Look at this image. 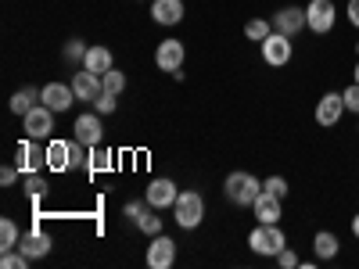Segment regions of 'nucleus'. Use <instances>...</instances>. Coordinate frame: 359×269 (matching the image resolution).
Segmentation results:
<instances>
[{
  "label": "nucleus",
  "instance_id": "nucleus-1",
  "mask_svg": "<svg viewBox=\"0 0 359 269\" xmlns=\"http://www.w3.org/2000/svg\"><path fill=\"white\" fill-rule=\"evenodd\" d=\"M223 194L230 205H241V208H252L255 198L262 194V179L255 172H245V169H233L226 179H223Z\"/></svg>",
  "mask_w": 359,
  "mask_h": 269
},
{
  "label": "nucleus",
  "instance_id": "nucleus-2",
  "mask_svg": "<svg viewBox=\"0 0 359 269\" xmlns=\"http://www.w3.org/2000/svg\"><path fill=\"white\" fill-rule=\"evenodd\" d=\"M248 248L262 258H277L284 248H287V237L280 230V223H259L252 233H248Z\"/></svg>",
  "mask_w": 359,
  "mask_h": 269
},
{
  "label": "nucleus",
  "instance_id": "nucleus-3",
  "mask_svg": "<svg viewBox=\"0 0 359 269\" xmlns=\"http://www.w3.org/2000/svg\"><path fill=\"white\" fill-rule=\"evenodd\" d=\"M172 219L180 230H198L205 223V198L198 191H180V198L172 205Z\"/></svg>",
  "mask_w": 359,
  "mask_h": 269
},
{
  "label": "nucleus",
  "instance_id": "nucleus-4",
  "mask_svg": "<svg viewBox=\"0 0 359 269\" xmlns=\"http://www.w3.org/2000/svg\"><path fill=\"white\" fill-rule=\"evenodd\" d=\"M338 22V0H309L306 8V29L316 36H327Z\"/></svg>",
  "mask_w": 359,
  "mask_h": 269
},
{
  "label": "nucleus",
  "instance_id": "nucleus-5",
  "mask_svg": "<svg viewBox=\"0 0 359 269\" xmlns=\"http://www.w3.org/2000/svg\"><path fill=\"white\" fill-rule=\"evenodd\" d=\"M54 108H47L43 101L33 108V111H25L22 115V130H25V137H33V140H50L54 137Z\"/></svg>",
  "mask_w": 359,
  "mask_h": 269
},
{
  "label": "nucleus",
  "instance_id": "nucleus-6",
  "mask_svg": "<svg viewBox=\"0 0 359 269\" xmlns=\"http://www.w3.org/2000/svg\"><path fill=\"white\" fill-rule=\"evenodd\" d=\"M259 47H262V62H266L269 69H284L291 57H294V43H291V36L277 33V29H273V33H269Z\"/></svg>",
  "mask_w": 359,
  "mask_h": 269
},
{
  "label": "nucleus",
  "instance_id": "nucleus-7",
  "mask_svg": "<svg viewBox=\"0 0 359 269\" xmlns=\"http://www.w3.org/2000/svg\"><path fill=\"white\" fill-rule=\"evenodd\" d=\"M341 115H345V101H341L338 90H327V94L316 101V108H313L316 126H323V130H334V126H341Z\"/></svg>",
  "mask_w": 359,
  "mask_h": 269
},
{
  "label": "nucleus",
  "instance_id": "nucleus-8",
  "mask_svg": "<svg viewBox=\"0 0 359 269\" xmlns=\"http://www.w3.org/2000/svg\"><path fill=\"white\" fill-rule=\"evenodd\" d=\"M144 198H147V205H151V208H158V212H165V208H172V205H176V198H180V187L172 184L169 176H155L151 184H147Z\"/></svg>",
  "mask_w": 359,
  "mask_h": 269
},
{
  "label": "nucleus",
  "instance_id": "nucleus-9",
  "mask_svg": "<svg viewBox=\"0 0 359 269\" xmlns=\"http://www.w3.org/2000/svg\"><path fill=\"white\" fill-rule=\"evenodd\" d=\"M15 165L22 169V176L25 172H43L47 169V147H40V140H33V137L18 140V162Z\"/></svg>",
  "mask_w": 359,
  "mask_h": 269
},
{
  "label": "nucleus",
  "instance_id": "nucleus-10",
  "mask_svg": "<svg viewBox=\"0 0 359 269\" xmlns=\"http://www.w3.org/2000/svg\"><path fill=\"white\" fill-rule=\"evenodd\" d=\"M144 258H147V265H151V269H169L176 262V241H172L169 233H155Z\"/></svg>",
  "mask_w": 359,
  "mask_h": 269
},
{
  "label": "nucleus",
  "instance_id": "nucleus-11",
  "mask_svg": "<svg viewBox=\"0 0 359 269\" xmlns=\"http://www.w3.org/2000/svg\"><path fill=\"white\" fill-rule=\"evenodd\" d=\"M101 118H104V115H97V111L79 115L76 123H72V137H76L79 144H86V147H97V144L104 140V126H101Z\"/></svg>",
  "mask_w": 359,
  "mask_h": 269
},
{
  "label": "nucleus",
  "instance_id": "nucleus-12",
  "mask_svg": "<svg viewBox=\"0 0 359 269\" xmlns=\"http://www.w3.org/2000/svg\"><path fill=\"white\" fill-rule=\"evenodd\" d=\"M184 57H187V47L180 43V40H162L155 47V65L162 72H176V69H184Z\"/></svg>",
  "mask_w": 359,
  "mask_h": 269
},
{
  "label": "nucleus",
  "instance_id": "nucleus-13",
  "mask_svg": "<svg viewBox=\"0 0 359 269\" xmlns=\"http://www.w3.org/2000/svg\"><path fill=\"white\" fill-rule=\"evenodd\" d=\"M273 29L277 33H284V36H298L306 29V8H294V4H287V8H280L277 15H273Z\"/></svg>",
  "mask_w": 359,
  "mask_h": 269
},
{
  "label": "nucleus",
  "instance_id": "nucleus-14",
  "mask_svg": "<svg viewBox=\"0 0 359 269\" xmlns=\"http://www.w3.org/2000/svg\"><path fill=\"white\" fill-rule=\"evenodd\" d=\"M40 101L54 111H69L76 104V94H72V83H47L40 90Z\"/></svg>",
  "mask_w": 359,
  "mask_h": 269
},
{
  "label": "nucleus",
  "instance_id": "nucleus-15",
  "mask_svg": "<svg viewBox=\"0 0 359 269\" xmlns=\"http://www.w3.org/2000/svg\"><path fill=\"white\" fill-rule=\"evenodd\" d=\"M72 94H76L79 101H97V97L104 94L101 76H94L90 69H76V76H72Z\"/></svg>",
  "mask_w": 359,
  "mask_h": 269
},
{
  "label": "nucleus",
  "instance_id": "nucleus-16",
  "mask_svg": "<svg viewBox=\"0 0 359 269\" xmlns=\"http://www.w3.org/2000/svg\"><path fill=\"white\" fill-rule=\"evenodd\" d=\"M252 216H255V223H280V216H284V198H273V194H259L255 198V205H252Z\"/></svg>",
  "mask_w": 359,
  "mask_h": 269
},
{
  "label": "nucleus",
  "instance_id": "nucleus-17",
  "mask_svg": "<svg viewBox=\"0 0 359 269\" xmlns=\"http://www.w3.org/2000/svg\"><path fill=\"white\" fill-rule=\"evenodd\" d=\"M18 248L29 255V258H43V255H50V248H54V241H50V237L43 233V230H25L22 233V241H18Z\"/></svg>",
  "mask_w": 359,
  "mask_h": 269
},
{
  "label": "nucleus",
  "instance_id": "nucleus-18",
  "mask_svg": "<svg viewBox=\"0 0 359 269\" xmlns=\"http://www.w3.org/2000/svg\"><path fill=\"white\" fill-rule=\"evenodd\" d=\"M338 251H341L338 233H331V230H316V233H313V255H316L320 262L338 258Z\"/></svg>",
  "mask_w": 359,
  "mask_h": 269
},
{
  "label": "nucleus",
  "instance_id": "nucleus-19",
  "mask_svg": "<svg viewBox=\"0 0 359 269\" xmlns=\"http://www.w3.org/2000/svg\"><path fill=\"white\" fill-rule=\"evenodd\" d=\"M47 169L50 172H69L72 169V151H69V140H54L47 144Z\"/></svg>",
  "mask_w": 359,
  "mask_h": 269
},
{
  "label": "nucleus",
  "instance_id": "nucleus-20",
  "mask_svg": "<svg viewBox=\"0 0 359 269\" xmlns=\"http://www.w3.org/2000/svg\"><path fill=\"white\" fill-rule=\"evenodd\" d=\"M151 18L158 25H180V22H184V0H155V4H151Z\"/></svg>",
  "mask_w": 359,
  "mask_h": 269
},
{
  "label": "nucleus",
  "instance_id": "nucleus-21",
  "mask_svg": "<svg viewBox=\"0 0 359 269\" xmlns=\"http://www.w3.org/2000/svg\"><path fill=\"white\" fill-rule=\"evenodd\" d=\"M111 65H115V54H111L108 47H101V43H97V47H90L86 57H83V69H90L94 76H104Z\"/></svg>",
  "mask_w": 359,
  "mask_h": 269
},
{
  "label": "nucleus",
  "instance_id": "nucleus-22",
  "mask_svg": "<svg viewBox=\"0 0 359 269\" xmlns=\"http://www.w3.org/2000/svg\"><path fill=\"white\" fill-rule=\"evenodd\" d=\"M36 104H40V90H36V86H22L18 94L11 97V111H15V115H25V111H33Z\"/></svg>",
  "mask_w": 359,
  "mask_h": 269
},
{
  "label": "nucleus",
  "instance_id": "nucleus-23",
  "mask_svg": "<svg viewBox=\"0 0 359 269\" xmlns=\"http://www.w3.org/2000/svg\"><path fill=\"white\" fill-rule=\"evenodd\" d=\"M115 158L111 151H104V147H90V158H86V172L90 176H97V172H111Z\"/></svg>",
  "mask_w": 359,
  "mask_h": 269
},
{
  "label": "nucleus",
  "instance_id": "nucleus-24",
  "mask_svg": "<svg viewBox=\"0 0 359 269\" xmlns=\"http://www.w3.org/2000/svg\"><path fill=\"white\" fill-rule=\"evenodd\" d=\"M18 241H22L18 223H15V219H0V251H15Z\"/></svg>",
  "mask_w": 359,
  "mask_h": 269
},
{
  "label": "nucleus",
  "instance_id": "nucleus-25",
  "mask_svg": "<svg viewBox=\"0 0 359 269\" xmlns=\"http://www.w3.org/2000/svg\"><path fill=\"white\" fill-rule=\"evenodd\" d=\"M269 33H273V22H266V18H248L245 22V40H252V43H262Z\"/></svg>",
  "mask_w": 359,
  "mask_h": 269
},
{
  "label": "nucleus",
  "instance_id": "nucleus-26",
  "mask_svg": "<svg viewBox=\"0 0 359 269\" xmlns=\"http://www.w3.org/2000/svg\"><path fill=\"white\" fill-rule=\"evenodd\" d=\"M101 86H104V94H123V90H126V76L123 72H118V69H108L104 76H101Z\"/></svg>",
  "mask_w": 359,
  "mask_h": 269
},
{
  "label": "nucleus",
  "instance_id": "nucleus-27",
  "mask_svg": "<svg viewBox=\"0 0 359 269\" xmlns=\"http://www.w3.org/2000/svg\"><path fill=\"white\" fill-rule=\"evenodd\" d=\"M86 50H90V47H86V43L76 36V40H65V47H62V57H65L69 65H79L83 57H86Z\"/></svg>",
  "mask_w": 359,
  "mask_h": 269
},
{
  "label": "nucleus",
  "instance_id": "nucleus-28",
  "mask_svg": "<svg viewBox=\"0 0 359 269\" xmlns=\"http://www.w3.org/2000/svg\"><path fill=\"white\" fill-rule=\"evenodd\" d=\"M137 230H140V233H147V237L162 233V216H158V208H155V212H144V216L137 219Z\"/></svg>",
  "mask_w": 359,
  "mask_h": 269
},
{
  "label": "nucleus",
  "instance_id": "nucleus-29",
  "mask_svg": "<svg viewBox=\"0 0 359 269\" xmlns=\"http://www.w3.org/2000/svg\"><path fill=\"white\" fill-rule=\"evenodd\" d=\"M22 179H25V191L33 194V201H40V198L47 194V184H43V176H40V172H25Z\"/></svg>",
  "mask_w": 359,
  "mask_h": 269
},
{
  "label": "nucleus",
  "instance_id": "nucleus-30",
  "mask_svg": "<svg viewBox=\"0 0 359 269\" xmlns=\"http://www.w3.org/2000/svg\"><path fill=\"white\" fill-rule=\"evenodd\" d=\"M262 191L273 194V198H287V179L284 176H266L262 179Z\"/></svg>",
  "mask_w": 359,
  "mask_h": 269
},
{
  "label": "nucleus",
  "instance_id": "nucleus-31",
  "mask_svg": "<svg viewBox=\"0 0 359 269\" xmlns=\"http://www.w3.org/2000/svg\"><path fill=\"white\" fill-rule=\"evenodd\" d=\"M0 265H4V269H25L29 265V255L18 248V251H4V255H0Z\"/></svg>",
  "mask_w": 359,
  "mask_h": 269
},
{
  "label": "nucleus",
  "instance_id": "nucleus-32",
  "mask_svg": "<svg viewBox=\"0 0 359 269\" xmlns=\"http://www.w3.org/2000/svg\"><path fill=\"white\" fill-rule=\"evenodd\" d=\"M341 101H345V111H355L359 115V83H348L341 90Z\"/></svg>",
  "mask_w": 359,
  "mask_h": 269
},
{
  "label": "nucleus",
  "instance_id": "nucleus-33",
  "mask_svg": "<svg viewBox=\"0 0 359 269\" xmlns=\"http://www.w3.org/2000/svg\"><path fill=\"white\" fill-rule=\"evenodd\" d=\"M94 108H97V115H111V111L118 108V97H115V94H101V97L94 101Z\"/></svg>",
  "mask_w": 359,
  "mask_h": 269
},
{
  "label": "nucleus",
  "instance_id": "nucleus-34",
  "mask_svg": "<svg viewBox=\"0 0 359 269\" xmlns=\"http://www.w3.org/2000/svg\"><path fill=\"white\" fill-rule=\"evenodd\" d=\"M147 208H151V205H147V198H144V201H126L123 212H126V219H133V223H137V219L147 212Z\"/></svg>",
  "mask_w": 359,
  "mask_h": 269
},
{
  "label": "nucleus",
  "instance_id": "nucleus-35",
  "mask_svg": "<svg viewBox=\"0 0 359 269\" xmlns=\"http://www.w3.org/2000/svg\"><path fill=\"white\" fill-rule=\"evenodd\" d=\"M18 176H22L18 165H4V169H0V187H15V184H18Z\"/></svg>",
  "mask_w": 359,
  "mask_h": 269
},
{
  "label": "nucleus",
  "instance_id": "nucleus-36",
  "mask_svg": "<svg viewBox=\"0 0 359 269\" xmlns=\"http://www.w3.org/2000/svg\"><path fill=\"white\" fill-rule=\"evenodd\" d=\"M277 262H280V269H298V265H302V262H298V255H294L291 248H284V251L277 255Z\"/></svg>",
  "mask_w": 359,
  "mask_h": 269
},
{
  "label": "nucleus",
  "instance_id": "nucleus-37",
  "mask_svg": "<svg viewBox=\"0 0 359 269\" xmlns=\"http://www.w3.org/2000/svg\"><path fill=\"white\" fill-rule=\"evenodd\" d=\"M345 15H348V25H352V29H359V0H348Z\"/></svg>",
  "mask_w": 359,
  "mask_h": 269
},
{
  "label": "nucleus",
  "instance_id": "nucleus-38",
  "mask_svg": "<svg viewBox=\"0 0 359 269\" xmlns=\"http://www.w3.org/2000/svg\"><path fill=\"white\" fill-rule=\"evenodd\" d=\"M352 237H355V241H359V212L352 216Z\"/></svg>",
  "mask_w": 359,
  "mask_h": 269
},
{
  "label": "nucleus",
  "instance_id": "nucleus-39",
  "mask_svg": "<svg viewBox=\"0 0 359 269\" xmlns=\"http://www.w3.org/2000/svg\"><path fill=\"white\" fill-rule=\"evenodd\" d=\"M352 83H359V57H355V69H352Z\"/></svg>",
  "mask_w": 359,
  "mask_h": 269
},
{
  "label": "nucleus",
  "instance_id": "nucleus-40",
  "mask_svg": "<svg viewBox=\"0 0 359 269\" xmlns=\"http://www.w3.org/2000/svg\"><path fill=\"white\" fill-rule=\"evenodd\" d=\"M355 57H359V43H355Z\"/></svg>",
  "mask_w": 359,
  "mask_h": 269
}]
</instances>
